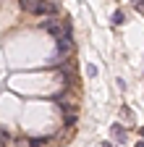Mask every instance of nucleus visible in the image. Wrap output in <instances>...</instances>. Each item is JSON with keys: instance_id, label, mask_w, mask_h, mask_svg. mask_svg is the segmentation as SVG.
Returning a JSON list of instances; mask_svg holds the SVG:
<instances>
[{"instance_id": "1", "label": "nucleus", "mask_w": 144, "mask_h": 147, "mask_svg": "<svg viewBox=\"0 0 144 147\" xmlns=\"http://www.w3.org/2000/svg\"><path fill=\"white\" fill-rule=\"evenodd\" d=\"M21 8H24V11H31V13H37V16H52V13L58 11L52 3H37V0H21Z\"/></svg>"}, {"instance_id": "2", "label": "nucleus", "mask_w": 144, "mask_h": 147, "mask_svg": "<svg viewBox=\"0 0 144 147\" xmlns=\"http://www.w3.org/2000/svg\"><path fill=\"white\" fill-rule=\"evenodd\" d=\"M42 26H45L50 34H55V37H60V34H63V29L58 26V21H42Z\"/></svg>"}, {"instance_id": "3", "label": "nucleus", "mask_w": 144, "mask_h": 147, "mask_svg": "<svg viewBox=\"0 0 144 147\" xmlns=\"http://www.w3.org/2000/svg\"><path fill=\"white\" fill-rule=\"evenodd\" d=\"M68 47H71V40H68V37H66V40L60 37V40H58V53H68Z\"/></svg>"}, {"instance_id": "4", "label": "nucleus", "mask_w": 144, "mask_h": 147, "mask_svg": "<svg viewBox=\"0 0 144 147\" xmlns=\"http://www.w3.org/2000/svg\"><path fill=\"white\" fill-rule=\"evenodd\" d=\"M113 137L115 139H123V126L121 123H113Z\"/></svg>"}, {"instance_id": "5", "label": "nucleus", "mask_w": 144, "mask_h": 147, "mask_svg": "<svg viewBox=\"0 0 144 147\" xmlns=\"http://www.w3.org/2000/svg\"><path fill=\"white\" fill-rule=\"evenodd\" d=\"M113 24H115V26L123 24V11H115V13H113Z\"/></svg>"}, {"instance_id": "6", "label": "nucleus", "mask_w": 144, "mask_h": 147, "mask_svg": "<svg viewBox=\"0 0 144 147\" xmlns=\"http://www.w3.org/2000/svg\"><path fill=\"white\" fill-rule=\"evenodd\" d=\"M136 8H139V13H144V0H139V3H136Z\"/></svg>"}, {"instance_id": "7", "label": "nucleus", "mask_w": 144, "mask_h": 147, "mask_svg": "<svg viewBox=\"0 0 144 147\" xmlns=\"http://www.w3.org/2000/svg\"><path fill=\"white\" fill-rule=\"evenodd\" d=\"M136 147H144V142H139V144H136Z\"/></svg>"}, {"instance_id": "8", "label": "nucleus", "mask_w": 144, "mask_h": 147, "mask_svg": "<svg viewBox=\"0 0 144 147\" xmlns=\"http://www.w3.org/2000/svg\"><path fill=\"white\" fill-rule=\"evenodd\" d=\"M141 137H144V129H141Z\"/></svg>"}]
</instances>
